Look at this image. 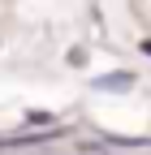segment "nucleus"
<instances>
[{"instance_id":"obj_1","label":"nucleus","mask_w":151,"mask_h":155,"mask_svg":"<svg viewBox=\"0 0 151 155\" xmlns=\"http://www.w3.org/2000/svg\"><path fill=\"white\" fill-rule=\"evenodd\" d=\"M134 86V73H104L95 78V91H129Z\"/></svg>"},{"instance_id":"obj_2","label":"nucleus","mask_w":151,"mask_h":155,"mask_svg":"<svg viewBox=\"0 0 151 155\" xmlns=\"http://www.w3.org/2000/svg\"><path fill=\"white\" fill-rule=\"evenodd\" d=\"M26 121L30 125H43V121H52V112H26Z\"/></svg>"},{"instance_id":"obj_3","label":"nucleus","mask_w":151,"mask_h":155,"mask_svg":"<svg viewBox=\"0 0 151 155\" xmlns=\"http://www.w3.org/2000/svg\"><path fill=\"white\" fill-rule=\"evenodd\" d=\"M143 52H151V39H147V43H143Z\"/></svg>"}]
</instances>
